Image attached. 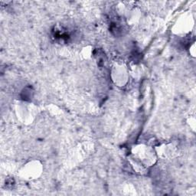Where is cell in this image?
Listing matches in <instances>:
<instances>
[{
	"instance_id": "obj_1",
	"label": "cell",
	"mask_w": 196,
	"mask_h": 196,
	"mask_svg": "<svg viewBox=\"0 0 196 196\" xmlns=\"http://www.w3.org/2000/svg\"><path fill=\"white\" fill-rule=\"evenodd\" d=\"M32 94H33V91L32 88H26L22 92V98L25 100H30L32 97Z\"/></svg>"
}]
</instances>
